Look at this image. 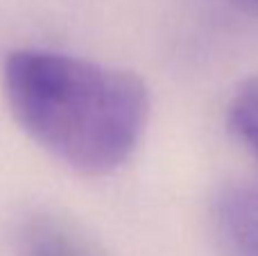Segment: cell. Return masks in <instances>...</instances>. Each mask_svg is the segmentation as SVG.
I'll return each mask as SVG.
<instances>
[{
	"mask_svg": "<svg viewBox=\"0 0 258 256\" xmlns=\"http://www.w3.org/2000/svg\"><path fill=\"white\" fill-rule=\"evenodd\" d=\"M227 122L231 134L258 161V75L247 77L233 91L227 107Z\"/></svg>",
	"mask_w": 258,
	"mask_h": 256,
	"instance_id": "277c9868",
	"label": "cell"
},
{
	"mask_svg": "<svg viewBox=\"0 0 258 256\" xmlns=\"http://www.w3.org/2000/svg\"><path fill=\"white\" fill-rule=\"evenodd\" d=\"M251 3H258V0H251Z\"/></svg>",
	"mask_w": 258,
	"mask_h": 256,
	"instance_id": "5b68a950",
	"label": "cell"
},
{
	"mask_svg": "<svg viewBox=\"0 0 258 256\" xmlns=\"http://www.w3.org/2000/svg\"><path fill=\"white\" fill-rule=\"evenodd\" d=\"M18 256H100L66 222L52 216H30L16 231Z\"/></svg>",
	"mask_w": 258,
	"mask_h": 256,
	"instance_id": "3957f363",
	"label": "cell"
},
{
	"mask_svg": "<svg viewBox=\"0 0 258 256\" xmlns=\"http://www.w3.org/2000/svg\"><path fill=\"white\" fill-rule=\"evenodd\" d=\"M3 86L21 130L86 177L125 166L150 120V91L136 73L57 50L9 52Z\"/></svg>",
	"mask_w": 258,
	"mask_h": 256,
	"instance_id": "6da1fadb",
	"label": "cell"
},
{
	"mask_svg": "<svg viewBox=\"0 0 258 256\" xmlns=\"http://www.w3.org/2000/svg\"><path fill=\"white\" fill-rule=\"evenodd\" d=\"M213 227L229 256H258V184H224L213 198Z\"/></svg>",
	"mask_w": 258,
	"mask_h": 256,
	"instance_id": "7a4b0ae2",
	"label": "cell"
}]
</instances>
